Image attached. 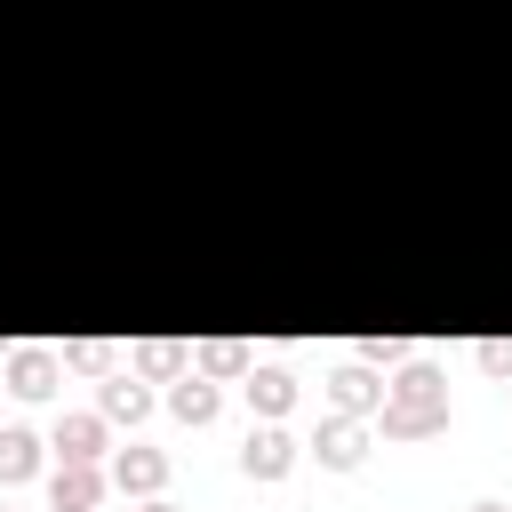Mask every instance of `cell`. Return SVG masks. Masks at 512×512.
Masks as SVG:
<instances>
[{
    "label": "cell",
    "mask_w": 512,
    "mask_h": 512,
    "mask_svg": "<svg viewBox=\"0 0 512 512\" xmlns=\"http://www.w3.org/2000/svg\"><path fill=\"white\" fill-rule=\"evenodd\" d=\"M248 408L280 424V416L296 408V376H288V368H248Z\"/></svg>",
    "instance_id": "cell-11"
},
{
    "label": "cell",
    "mask_w": 512,
    "mask_h": 512,
    "mask_svg": "<svg viewBox=\"0 0 512 512\" xmlns=\"http://www.w3.org/2000/svg\"><path fill=\"white\" fill-rule=\"evenodd\" d=\"M160 480H168V456L160 448H144V440L112 448V488L120 496H160Z\"/></svg>",
    "instance_id": "cell-5"
},
{
    "label": "cell",
    "mask_w": 512,
    "mask_h": 512,
    "mask_svg": "<svg viewBox=\"0 0 512 512\" xmlns=\"http://www.w3.org/2000/svg\"><path fill=\"white\" fill-rule=\"evenodd\" d=\"M168 408H176V424H216V376L184 368V376L168 384Z\"/></svg>",
    "instance_id": "cell-10"
},
{
    "label": "cell",
    "mask_w": 512,
    "mask_h": 512,
    "mask_svg": "<svg viewBox=\"0 0 512 512\" xmlns=\"http://www.w3.org/2000/svg\"><path fill=\"white\" fill-rule=\"evenodd\" d=\"M312 456H320L328 472H360V456H368V416H320Z\"/></svg>",
    "instance_id": "cell-2"
},
{
    "label": "cell",
    "mask_w": 512,
    "mask_h": 512,
    "mask_svg": "<svg viewBox=\"0 0 512 512\" xmlns=\"http://www.w3.org/2000/svg\"><path fill=\"white\" fill-rule=\"evenodd\" d=\"M376 400H384V376H376L368 360H344V368L328 376V408H336V416H376Z\"/></svg>",
    "instance_id": "cell-4"
},
{
    "label": "cell",
    "mask_w": 512,
    "mask_h": 512,
    "mask_svg": "<svg viewBox=\"0 0 512 512\" xmlns=\"http://www.w3.org/2000/svg\"><path fill=\"white\" fill-rule=\"evenodd\" d=\"M48 512H104V472H96V464H56Z\"/></svg>",
    "instance_id": "cell-7"
},
{
    "label": "cell",
    "mask_w": 512,
    "mask_h": 512,
    "mask_svg": "<svg viewBox=\"0 0 512 512\" xmlns=\"http://www.w3.org/2000/svg\"><path fill=\"white\" fill-rule=\"evenodd\" d=\"M136 368H144V376H184V368H192V352H184V344H168V336H152V344L136 352Z\"/></svg>",
    "instance_id": "cell-14"
},
{
    "label": "cell",
    "mask_w": 512,
    "mask_h": 512,
    "mask_svg": "<svg viewBox=\"0 0 512 512\" xmlns=\"http://www.w3.org/2000/svg\"><path fill=\"white\" fill-rule=\"evenodd\" d=\"M104 440H112V424H104V408H72V416H56V456L64 464H96L104 456Z\"/></svg>",
    "instance_id": "cell-3"
},
{
    "label": "cell",
    "mask_w": 512,
    "mask_h": 512,
    "mask_svg": "<svg viewBox=\"0 0 512 512\" xmlns=\"http://www.w3.org/2000/svg\"><path fill=\"white\" fill-rule=\"evenodd\" d=\"M504 392H512V376H504Z\"/></svg>",
    "instance_id": "cell-20"
},
{
    "label": "cell",
    "mask_w": 512,
    "mask_h": 512,
    "mask_svg": "<svg viewBox=\"0 0 512 512\" xmlns=\"http://www.w3.org/2000/svg\"><path fill=\"white\" fill-rule=\"evenodd\" d=\"M192 368H200V376H248V344H240V336H216V344L192 352Z\"/></svg>",
    "instance_id": "cell-13"
},
{
    "label": "cell",
    "mask_w": 512,
    "mask_h": 512,
    "mask_svg": "<svg viewBox=\"0 0 512 512\" xmlns=\"http://www.w3.org/2000/svg\"><path fill=\"white\" fill-rule=\"evenodd\" d=\"M56 376H64V360H56L48 344H24V352H8V392H24V400H48V392H56Z\"/></svg>",
    "instance_id": "cell-8"
},
{
    "label": "cell",
    "mask_w": 512,
    "mask_h": 512,
    "mask_svg": "<svg viewBox=\"0 0 512 512\" xmlns=\"http://www.w3.org/2000/svg\"><path fill=\"white\" fill-rule=\"evenodd\" d=\"M408 352H416L408 336H360V360H368V368H400Z\"/></svg>",
    "instance_id": "cell-15"
},
{
    "label": "cell",
    "mask_w": 512,
    "mask_h": 512,
    "mask_svg": "<svg viewBox=\"0 0 512 512\" xmlns=\"http://www.w3.org/2000/svg\"><path fill=\"white\" fill-rule=\"evenodd\" d=\"M472 512H512V504H472Z\"/></svg>",
    "instance_id": "cell-19"
},
{
    "label": "cell",
    "mask_w": 512,
    "mask_h": 512,
    "mask_svg": "<svg viewBox=\"0 0 512 512\" xmlns=\"http://www.w3.org/2000/svg\"><path fill=\"white\" fill-rule=\"evenodd\" d=\"M0 512H8V504H0Z\"/></svg>",
    "instance_id": "cell-21"
},
{
    "label": "cell",
    "mask_w": 512,
    "mask_h": 512,
    "mask_svg": "<svg viewBox=\"0 0 512 512\" xmlns=\"http://www.w3.org/2000/svg\"><path fill=\"white\" fill-rule=\"evenodd\" d=\"M480 368L504 384V376H512V336H480Z\"/></svg>",
    "instance_id": "cell-16"
},
{
    "label": "cell",
    "mask_w": 512,
    "mask_h": 512,
    "mask_svg": "<svg viewBox=\"0 0 512 512\" xmlns=\"http://www.w3.org/2000/svg\"><path fill=\"white\" fill-rule=\"evenodd\" d=\"M96 408H104V424H144L152 416V392H144V376H104Z\"/></svg>",
    "instance_id": "cell-9"
},
{
    "label": "cell",
    "mask_w": 512,
    "mask_h": 512,
    "mask_svg": "<svg viewBox=\"0 0 512 512\" xmlns=\"http://www.w3.org/2000/svg\"><path fill=\"white\" fill-rule=\"evenodd\" d=\"M136 512H176V504H168V496H144V504H136Z\"/></svg>",
    "instance_id": "cell-18"
},
{
    "label": "cell",
    "mask_w": 512,
    "mask_h": 512,
    "mask_svg": "<svg viewBox=\"0 0 512 512\" xmlns=\"http://www.w3.org/2000/svg\"><path fill=\"white\" fill-rule=\"evenodd\" d=\"M376 424H384V440H432V432H448V376L424 368V360H408L400 376H384Z\"/></svg>",
    "instance_id": "cell-1"
},
{
    "label": "cell",
    "mask_w": 512,
    "mask_h": 512,
    "mask_svg": "<svg viewBox=\"0 0 512 512\" xmlns=\"http://www.w3.org/2000/svg\"><path fill=\"white\" fill-rule=\"evenodd\" d=\"M288 464H296V440H288V432L264 416V424L248 432V448H240V472H248V480H280Z\"/></svg>",
    "instance_id": "cell-6"
},
{
    "label": "cell",
    "mask_w": 512,
    "mask_h": 512,
    "mask_svg": "<svg viewBox=\"0 0 512 512\" xmlns=\"http://www.w3.org/2000/svg\"><path fill=\"white\" fill-rule=\"evenodd\" d=\"M40 472V432L32 424H0V480L16 488V480H32Z\"/></svg>",
    "instance_id": "cell-12"
},
{
    "label": "cell",
    "mask_w": 512,
    "mask_h": 512,
    "mask_svg": "<svg viewBox=\"0 0 512 512\" xmlns=\"http://www.w3.org/2000/svg\"><path fill=\"white\" fill-rule=\"evenodd\" d=\"M64 360H72V368H104V360H112V352H104V344H96V336H80V344H64Z\"/></svg>",
    "instance_id": "cell-17"
}]
</instances>
